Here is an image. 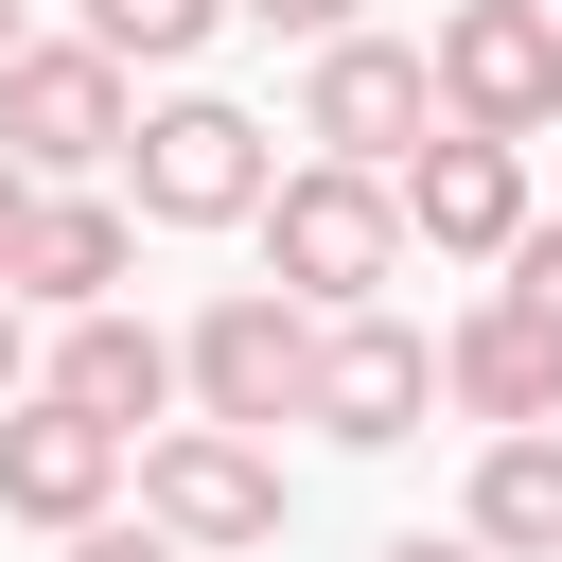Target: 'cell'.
Segmentation results:
<instances>
[{
  "label": "cell",
  "mask_w": 562,
  "mask_h": 562,
  "mask_svg": "<svg viewBox=\"0 0 562 562\" xmlns=\"http://www.w3.org/2000/svg\"><path fill=\"white\" fill-rule=\"evenodd\" d=\"M246 228H263V281H281L299 316H369V299L404 281V193H386V176H334V158H299V176H281Z\"/></svg>",
  "instance_id": "cell-1"
},
{
  "label": "cell",
  "mask_w": 562,
  "mask_h": 562,
  "mask_svg": "<svg viewBox=\"0 0 562 562\" xmlns=\"http://www.w3.org/2000/svg\"><path fill=\"white\" fill-rule=\"evenodd\" d=\"M263 193H281V140L228 88H158L140 105V140H123V211L140 228H246Z\"/></svg>",
  "instance_id": "cell-2"
},
{
  "label": "cell",
  "mask_w": 562,
  "mask_h": 562,
  "mask_svg": "<svg viewBox=\"0 0 562 562\" xmlns=\"http://www.w3.org/2000/svg\"><path fill=\"white\" fill-rule=\"evenodd\" d=\"M140 527H158V544H193V562H246V544H281V527H299V474H281V439L158 422V439H140Z\"/></svg>",
  "instance_id": "cell-3"
},
{
  "label": "cell",
  "mask_w": 562,
  "mask_h": 562,
  "mask_svg": "<svg viewBox=\"0 0 562 562\" xmlns=\"http://www.w3.org/2000/svg\"><path fill=\"white\" fill-rule=\"evenodd\" d=\"M176 386H193V422H228V439H281V422L316 404V316H299L281 281H228V299L176 334Z\"/></svg>",
  "instance_id": "cell-4"
},
{
  "label": "cell",
  "mask_w": 562,
  "mask_h": 562,
  "mask_svg": "<svg viewBox=\"0 0 562 562\" xmlns=\"http://www.w3.org/2000/svg\"><path fill=\"white\" fill-rule=\"evenodd\" d=\"M299 140H316L334 176H404V158L439 140L422 35H334V53H299Z\"/></svg>",
  "instance_id": "cell-5"
},
{
  "label": "cell",
  "mask_w": 562,
  "mask_h": 562,
  "mask_svg": "<svg viewBox=\"0 0 562 562\" xmlns=\"http://www.w3.org/2000/svg\"><path fill=\"white\" fill-rule=\"evenodd\" d=\"M422 70H439V123H474V140H562V18H544V0H457V18L422 35Z\"/></svg>",
  "instance_id": "cell-6"
},
{
  "label": "cell",
  "mask_w": 562,
  "mask_h": 562,
  "mask_svg": "<svg viewBox=\"0 0 562 562\" xmlns=\"http://www.w3.org/2000/svg\"><path fill=\"white\" fill-rule=\"evenodd\" d=\"M123 140H140V105H123V70H105L88 35H35V53L0 70V158H18L35 193H88V176H123Z\"/></svg>",
  "instance_id": "cell-7"
},
{
  "label": "cell",
  "mask_w": 562,
  "mask_h": 562,
  "mask_svg": "<svg viewBox=\"0 0 562 562\" xmlns=\"http://www.w3.org/2000/svg\"><path fill=\"white\" fill-rule=\"evenodd\" d=\"M334 457H404L422 422H439V334H404L386 299L369 316H316V404H299Z\"/></svg>",
  "instance_id": "cell-8"
},
{
  "label": "cell",
  "mask_w": 562,
  "mask_h": 562,
  "mask_svg": "<svg viewBox=\"0 0 562 562\" xmlns=\"http://www.w3.org/2000/svg\"><path fill=\"white\" fill-rule=\"evenodd\" d=\"M404 246H439V263H509L527 228H544V193H527V140H474V123H439L404 176Z\"/></svg>",
  "instance_id": "cell-9"
},
{
  "label": "cell",
  "mask_w": 562,
  "mask_h": 562,
  "mask_svg": "<svg viewBox=\"0 0 562 562\" xmlns=\"http://www.w3.org/2000/svg\"><path fill=\"white\" fill-rule=\"evenodd\" d=\"M140 492V439H105V422H70L53 386L35 404H0V509L18 527H53V544H88L105 509Z\"/></svg>",
  "instance_id": "cell-10"
},
{
  "label": "cell",
  "mask_w": 562,
  "mask_h": 562,
  "mask_svg": "<svg viewBox=\"0 0 562 562\" xmlns=\"http://www.w3.org/2000/svg\"><path fill=\"white\" fill-rule=\"evenodd\" d=\"M35 386H53L70 422H105V439H158V422H176V334H158L140 299H105V316H53Z\"/></svg>",
  "instance_id": "cell-11"
},
{
  "label": "cell",
  "mask_w": 562,
  "mask_h": 562,
  "mask_svg": "<svg viewBox=\"0 0 562 562\" xmlns=\"http://www.w3.org/2000/svg\"><path fill=\"white\" fill-rule=\"evenodd\" d=\"M439 404L492 422V439H544V422H562V334L509 316V299H474V316L439 334Z\"/></svg>",
  "instance_id": "cell-12"
},
{
  "label": "cell",
  "mask_w": 562,
  "mask_h": 562,
  "mask_svg": "<svg viewBox=\"0 0 562 562\" xmlns=\"http://www.w3.org/2000/svg\"><path fill=\"white\" fill-rule=\"evenodd\" d=\"M140 281V211L123 193H35V246H18V316H105Z\"/></svg>",
  "instance_id": "cell-13"
},
{
  "label": "cell",
  "mask_w": 562,
  "mask_h": 562,
  "mask_svg": "<svg viewBox=\"0 0 562 562\" xmlns=\"http://www.w3.org/2000/svg\"><path fill=\"white\" fill-rule=\"evenodd\" d=\"M457 527H474L492 562H562V422H544V439H474Z\"/></svg>",
  "instance_id": "cell-14"
},
{
  "label": "cell",
  "mask_w": 562,
  "mask_h": 562,
  "mask_svg": "<svg viewBox=\"0 0 562 562\" xmlns=\"http://www.w3.org/2000/svg\"><path fill=\"white\" fill-rule=\"evenodd\" d=\"M228 35V0H88V53L105 70H193Z\"/></svg>",
  "instance_id": "cell-15"
},
{
  "label": "cell",
  "mask_w": 562,
  "mask_h": 562,
  "mask_svg": "<svg viewBox=\"0 0 562 562\" xmlns=\"http://www.w3.org/2000/svg\"><path fill=\"white\" fill-rule=\"evenodd\" d=\"M492 299H509V316H544V334H562V211H544V228H527V246H509V263H492Z\"/></svg>",
  "instance_id": "cell-16"
},
{
  "label": "cell",
  "mask_w": 562,
  "mask_h": 562,
  "mask_svg": "<svg viewBox=\"0 0 562 562\" xmlns=\"http://www.w3.org/2000/svg\"><path fill=\"white\" fill-rule=\"evenodd\" d=\"M228 18H263V35H299V53H334V35H369V0H228Z\"/></svg>",
  "instance_id": "cell-17"
},
{
  "label": "cell",
  "mask_w": 562,
  "mask_h": 562,
  "mask_svg": "<svg viewBox=\"0 0 562 562\" xmlns=\"http://www.w3.org/2000/svg\"><path fill=\"white\" fill-rule=\"evenodd\" d=\"M53 562H193V544H158V527H123V509H105V527H88V544H53Z\"/></svg>",
  "instance_id": "cell-18"
},
{
  "label": "cell",
  "mask_w": 562,
  "mask_h": 562,
  "mask_svg": "<svg viewBox=\"0 0 562 562\" xmlns=\"http://www.w3.org/2000/svg\"><path fill=\"white\" fill-rule=\"evenodd\" d=\"M0 404H35V316H18V281H0Z\"/></svg>",
  "instance_id": "cell-19"
},
{
  "label": "cell",
  "mask_w": 562,
  "mask_h": 562,
  "mask_svg": "<svg viewBox=\"0 0 562 562\" xmlns=\"http://www.w3.org/2000/svg\"><path fill=\"white\" fill-rule=\"evenodd\" d=\"M18 246H35V176L0 158V281H18Z\"/></svg>",
  "instance_id": "cell-20"
},
{
  "label": "cell",
  "mask_w": 562,
  "mask_h": 562,
  "mask_svg": "<svg viewBox=\"0 0 562 562\" xmlns=\"http://www.w3.org/2000/svg\"><path fill=\"white\" fill-rule=\"evenodd\" d=\"M369 562H492L474 527H404V544H369Z\"/></svg>",
  "instance_id": "cell-21"
},
{
  "label": "cell",
  "mask_w": 562,
  "mask_h": 562,
  "mask_svg": "<svg viewBox=\"0 0 562 562\" xmlns=\"http://www.w3.org/2000/svg\"><path fill=\"white\" fill-rule=\"evenodd\" d=\"M18 53H35V0H0V70H18Z\"/></svg>",
  "instance_id": "cell-22"
},
{
  "label": "cell",
  "mask_w": 562,
  "mask_h": 562,
  "mask_svg": "<svg viewBox=\"0 0 562 562\" xmlns=\"http://www.w3.org/2000/svg\"><path fill=\"white\" fill-rule=\"evenodd\" d=\"M544 18H562V0H544Z\"/></svg>",
  "instance_id": "cell-23"
}]
</instances>
